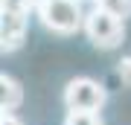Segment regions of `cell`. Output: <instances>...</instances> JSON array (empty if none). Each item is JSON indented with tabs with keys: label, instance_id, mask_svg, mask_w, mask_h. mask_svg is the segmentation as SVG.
I'll return each mask as SVG.
<instances>
[{
	"label": "cell",
	"instance_id": "cell-3",
	"mask_svg": "<svg viewBox=\"0 0 131 125\" xmlns=\"http://www.w3.org/2000/svg\"><path fill=\"white\" fill-rule=\"evenodd\" d=\"M84 35L99 50H117L125 41V20H119V18H114V15L93 6L88 12V18H84Z\"/></svg>",
	"mask_w": 131,
	"mask_h": 125
},
{
	"label": "cell",
	"instance_id": "cell-2",
	"mask_svg": "<svg viewBox=\"0 0 131 125\" xmlns=\"http://www.w3.org/2000/svg\"><path fill=\"white\" fill-rule=\"evenodd\" d=\"M61 99H64V108L67 111H84V113H99L108 99V90L99 84L96 79H90V76H76L64 84V93H61Z\"/></svg>",
	"mask_w": 131,
	"mask_h": 125
},
{
	"label": "cell",
	"instance_id": "cell-1",
	"mask_svg": "<svg viewBox=\"0 0 131 125\" xmlns=\"http://www.w3.org/2000/svg\"><path fill=\"white\" fill-rule=\"evenodd\" d=\"M35 15L44 23V29L56 35H76L79 29H84V18H88L79 0H41Z\"/></svg>",
	"mask_w": 131,
	"mask_h": 125
},
{
	"label": "cell",
	"instance_id": "cell-6",
	"mask_svg": "<svg viewBox=\"0 0 131 125\" xmlns=\"http://www.w3.org/2000/svg\"><path fill=\"white\" fill-rule=\"evenodd\" d=\"M93 6L108 12V15H114V18H119V20L131 18V0H96Z\"/></svg>",
	"mask_w": 131,
	"mask_h": 125
},
{
	"label": "cell",
	"instance_id": "cell-5",
	"mask_svg": "<svg viewBox=\"0 0 131 125\" xmlns=\"http://www.w3.org/2000/svg\"><path fill=\"white\" fill-rule=\"evenodd\" d=\"M24 105V87L15 76H0V108L3 113H15L18 108Z\"/></svg>",
	"mask_w": 131,
	"mask_h": 125
},
{
	"label": "cell",
	"instance_id": "cell-7",
	"mask_svg": "<svg viewBox=\"0 0 131 125\" xmlns=\"http://www.w3.org/2000/svg\"><path fill=\"white\" fill-rule=\"evenodd\" d=\"M64 125H105L99 113H84V111H67Z\"/></svg>",
	"mask_w": 131,
	"mask_h": 125
},
{
	"label": "cell",
	"instance_id": "cell-8",
	"mask_svg": "<svg viewBox=\"0 0 131 125\" xmlns=\"http://www.w3.org/2000/svg\"><path fill=\"white\" fill-rule=\"evenodd\" d=\"M41 0H3V9H15V12H35Z\"/></svg>",
	"mask_w": 131,
	"mask_h": 125
},
{
	"label": "cell",
	"instance_id": "cell-9",
	"mask_svg": "<svg viewBox=\"0 0 131 125\" xmlns=\"http://www.w3.org/2000/svg\"><path fill=\"white\" fill-rule=\"evenodd\" d=\"M117 76L122 79L125 87H131V55H122V61L117 64Z\"/></svg>",
	"mask_w": 131,
	"mask_h": 125
},
{
	"label": "cell",
	"instance_id": "cell-11",
	"mask_svg": "<svg viewBox=\"0 0 131 125\" xmlns=\"http://www.w3.org/2000/svg\"><path fill=\"white\" fill-rule=\"evenodd\" d=\"M93 3H96V0H93Z\"/></svg>",
	"mask_w": 131,
	"mask_h": 125
},
{
	"label": "cell",
	"instance_id": "cell-10",
	"mask_svg": "<svg viewBox=\"0 0 131 125\" xmlns=\"http://www.w3.org/2000/svg\"><path fill=\"white\" fill-rule=\"evenodd\" d=\"M0 125H26V122L20 119L18 113H3V116H0Z\"/></svg>",
	"mask_w": 131,
	"mask_h": 125
},
{
	"label": "cell",
	"instance_id": "cell-4",
	"mask_svg": "<svg viewBox=\"0 0 131 125\" xmlns=\"http://www.w3.org/2000/svg\"><path fill=\"white\" fill-rule=\"evenodd\" d=\"M26 26H29V15L26 12H15V9L0 12V47H3V52H15L24 44Z\"/></svg>",
	"mask_w": 131,
	"mask_h": 125
}]
</instances>
